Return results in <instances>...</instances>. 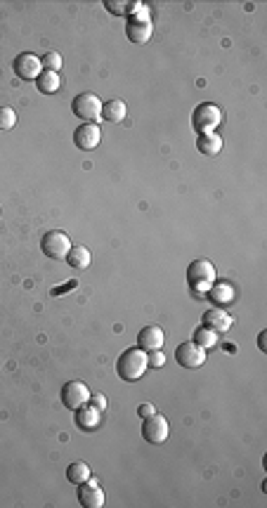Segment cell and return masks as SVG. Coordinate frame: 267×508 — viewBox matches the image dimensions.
Masks as SVG:
<instances>
[{
    "mask_svg": "<svg viewBox=\"0 0 267 508\" xmlns=\"http://www.w3.org/2000/svg\"><path fill=\"white\" fill-rule=\"evenodd\" d=\"M147 369H149L147 352L140 350V347H128V350L121 352L119 360H116V373L126 383L140 381L144 373H147Z\"/></svg>",
    "mask_w": 267,
    "mask_h": 508,
    "instance_id": "6da1fadb",
    "label": "cell"
},
{
    "mask_svg": "<svg viewBox=\"0 0 267 508\" xmlns=\"http://www.w3.org/2000/svg\"><path fill=\"white\" fill-rule=\"evenodd\" d=\"M128 14H130V19H128V26H126V36L130 43H135V45H142V43H147L152 38V19H149V10L144 8L142 3H130V8H128Z\"/></svg>",
    "mask_w": 267,
    "mask_h": 508,
    "instance_id": "7a4b0ae2",
    "label": "cell"
},
{
    "mask_svg": "<svg viewBox=\"0 0 267 508\" xmlns=\"http://www.w3.org/2000/svg\"><path fill=\"white\" fill-rule=\"evenodd\" d=\"M187 284H189L191 293H196L199 298H204L208 288L216 284V267L208 260H194L187 267Z\"/></svg>",
    "mask_w": 267,
    "mask_h": 508,
    "instance_id": "3957f363",
    "label": "cell"
},
{
    "mask_svg": "<svg viewBox=\"0 0 267 508\" xmlns=\"http://www.w3.org/2000/svg\"><path fill=\"white\" fill-rule=\"evenodd\" d=\"M222 123V111L218 109V104L213 102H201L196 104V109L191 111V128H194L199 135L204 132H216V128Z\"/></svg>",
    "mask_w": 267,
    "mask_h": 508,
    "instance_id": "277c9868",
    "label": "cell"
},
{
    "mask_svg": "<svg viewBox=\"0 0 267 508\" xmlns=\"http://www.w3.org/2000/svg\"><path fill=\"white\" fill-rule=\"evenodd\" d=\"M102 104L104 102L97 97L95 93H81L76 95L71 102V111L76 119H81L85 123H97L102 119Z\"/></svg>",
    "mask_w": 267,
    "mask_h": 508,
    "instance_id": "5b68a950",
    "label": "cell"
},
{
    "mask_svg": "<svg viewBox=\"0 0 267 508\" xmlns=\"http://www.w3.org/2000/svg\"><path fill=\"white\" fill-rule=\"evenodd\" d=\"M170 435V426H168V419L161 416L156 411V414L147 416V419H142V437L144 442H149V445H163L165 440H168Z\"/></svg>",
    "mask_w": 267,
    "mask_h": 508,
    "instance_id": "8992f818",
    "label": "cell"
},
{
    "mask_svg": "<svg viewBox=\"0 0 267 508\" xmlns=\"http://www.w3.org/2000/svg\"><path fill=\"white\" fill-rule=\"evenodd\" d=\"M40 251L52 260H64L69 251H71V242H69V237L64 232H60V229H52V232L43 234Z\"/></svg>",
    "mask_w": 267,
    "mask_h": 508,
    "instance_id": "52a82bcc",
    "label": "cell"
},
{
    "mask_svg": "<svg viewBox=\"0 0 267 508\" xmlns=\"http://www.w3.org/2000/svg\"><path fill=\"white\" fill-rule=\"evenodd\" d=\"M175 362L183 369H199L206 365V350L201 345H196L194 340L180 343L175 350Z\"/></svg>",
    "mask_w": 267,
    "mask_h": 508,
    "instance_id": "ba28073f",
    "label": "cell"
},
{
    "mask_svg": "<svg viewBox=\"0 0 267 508\" xmlns=\"http://www.w3.org/2000/svg\"><path fill=\"white\" fill-rule=\"evenodd\" d=\"M90 402V388L85 386L81 381H69L64 383L62 388V404L67 406V409L76 411L78 406L88 404Z\"/></svg>",
    "mask_w": 267,
    "mask_h": 508,
    "instance_id": "9c48e42d",
    "label": "cell"
},
{
    "mask_svg": "<svg viewBox=\"0 0 267 508\" xmlns=\"http://www.w3.org/2000/svg\"><path fill=\"white\" fill-rule=\"evenodd\" d=\"M102 142V132H100L97 123H81L73 132V144L83 152H93L97 149V144Z\"/></svg>",
    "mask_w": 267,
    "mask_h": 508,
    "instance_id": "30bf717a",
    "label": "cell"
},
{
    "mask_svg": "<svg viewBox=\"0 0 267 508\" xmlns=\"http://www.w3.org/2000/svg\"><path fill=\"white\" fill-rule=\"evenodd\" d=\"M78 504L83 508H102L104 506V489L100 487L97 480H85L83 485H78Z\"/></svg>",
    "mask_w": 267,
    "mask_h": 508,
    "instance_id": "8fae6325",
    "label": "cell"
},
{
    "mask_svg": "<svg viewBox=\"0 0 267 508\" xmlns=\"http://www.w3.org/2000/svg\"><path fill=\"white\" fill-rule=\"evenodd\" d=\"M12 67H14V73H17L21 81H36L43 71L40 60L36 55H31V52H21V55H17Z\"/></svg>",
    "mask_w": 267,
    "mask_h": 508,
    "instance_id": "7c38bea8",
    "label": "cell"
},
{
    "mask_svg": "<svg viewBox=\"0 0 267 508\" xmlns=\"http://www.w3.org/2000/svg\"><path fill=\"white\" fill-rule=\"evenodd\" d=\"M73 421H76V426L81 428V430L93 432V430H97L100 424H102V411L88 402L73 411Z\"/></svg>",
    "mask_w": 267,
    "mask_h": 508,
    "instance_id": "4fadbf2b",
    "label": "cell"
},
{
    "mask_svg": "<svg viewBox=\"0 0 267 508\" xmlns=\"http://www.w3.org/2000/svg\"><path fill=\"white\" fill-rule=\"evenodd\" d=\"M163 343H165V336L159 326H144L140 334H137V347L144 352L161 350Z\"/></svg>",
    "mask_w": 267,
    "mask_h": 508,
    "instance_id": "5bb4252c",
    "label": "cell"
},
{
    "mask_svg": "<svg viewBox=\"0 0 267 508\" xmlns=\"http://www.w3.org/2000/svg\"><path fill=\"white\" fill-rule=\"evenodd\" d=\"M232 322L234 319L229 317V312H225L222 308H211L208 312H204V326L216 331V334H225V331H229Z\"/></svg>",
    "mask_w": 267,
    "mask_h": 508,
    "instance_id": "9a60e30c",
    "label": "cell"
},
{
    "mask_svg": "<svg viewBox=\"0 0 267 508\" xmlns=\"http://www.w3.org/2000/svg\"><path fill=\"white\" fill-rule=\"evenodd\" d=\"M206 298L211 301L216 308H222V305H229L234 301V286L227 284V281H216L211 288H208Z\"/></svg>",
    "mask_w": 267,
    "mask_h": 508,
    "instance_id": "2e32d148",
    "label": "cell"
},
{
    "mask_svg": "<svg viewBox=\"0 0 267 508\" xmlns=\"http://www.w3.org/2000/svg\"><path fill=\"white\" fill-rule=\"evenodd\" d=\"M67 265L71 267V270L81 272V270H88L90 263H93V255H90V251L85 249V246H71V251L67 253Z\"/></svg>",
    "mask_w": 267,
    "mask_h": 508,
    "instance_id": "e0dca14e",
    "label": "cell"
},
{
    "mask_svg": "<svg viewBox=\"0 0 267 508\" xmlns=\"http://www.w3.org/2000/svg\"><path fill=\"white\" fill-rule=\"evenodd\" d=\"M196 149L204 157H218L222 152V137L216 132H204V135L196 137Z\"/></svg>",
    "mask_w": 267,
    "mask_h": 508,
    "instance_id": "ac0fdd59",
    "label": "cell"
},
{
    "mask_svg": "<svg viewBox=\"0 0 267 508\" xmlns=\"http://www.w3.org/2000/svg\"><path fill=\"white\" fill-rule=\"evenodd\" d=\"M126 114H128V109H126L124 100H109L102 104V119L106 123H124Z\"/></svg>",
    "mask_w": 267,
    "mask_h": 508,
    "instance_id": "d6986e66",
    "label": "cell"
},
{
    "mask_svg": "<svg viewBox=\"0 0 267 508\" xmlns=\"http://www.w3.org/2000/svg\"><path fill=\"white\" fill-rule=\"evenodd\" d=\"M36 88H38L43 95H55L57 90L62 88L60 73H55V71H40V76L36 78Z\"/></svg>",
    "mask_w": 267,
    "mask_h": 508,
    "instance_id": "ffe728a7",
    "label": "cell"
},
{
    "mask_svg": "<svg viewBox=\"0 0 267 508\" xmlns=\"http://www.w3.org/2000/svg\"><path fill=\"white\" fill-rule=\"evenodd\" d=\"M93 475H90V466L85 461H73V463H69V468H67V480L71 485H83L85 480H90Z\"/></svg>",
    "mask_w": 267,
    "mask_h": 508,
    "instance_id": "44dd1931",
    "label": "cell"
},
{
    "mask_svg": "<svg viewBox=\"0 0 267 508\" xmlns=\"http://www.w3.org/2000/svg\"><path fill=\"white\" fill-rule=\"evenodd\" d=\"M191 340H194L196 345L204 347V350H211V347L218 343V334L208 329V326H199V329L194 331V336H191Z\"/></svg>",
    "mask_w": 267,
    "mask_h": 508,
    "instance_id": "7402d4cb",
    "label": "cell"
},
{
    "mask_svg": "<svg viewBox=\"0 0 267 508\" xmlns=\"http://www.w3.org/2000/svg\"><path fill=\"white\" fill-rule=\"evenodd\" d=\"M40 67L43 71H60L62 69V55L60 52H45V55L40 57Z\"/></svg>",
    "mask_w": 267,
    "mask_h": 508,
    "instance_id": "603a6c76",
    "label": "cell"
},
{
    "mask_svg": "<svg viewBox=\"0 0 267 508\" xmlns=\"http://www.w3.org/2000/svg\"><path fill=\"white\" fill-rule=\"evenodd\" d=\"M17 126V111L12 106H0V130H10Z\"/></svg>",
    "mask_w": 267,
    "mask_h": 508,
    "instance_id": "cb8c5ba5",
    "label": "cell"
},
{
    "mask_svg": "<svg viewBox=\"0 0 267 508\" xmlns=\"http://www.w3.org/2000/svg\"><path fill=\"white\" fill-rule=\"evenodd\" d=\"M104 8L109 10L111 14L121 17V14H128V8H130V3H124V0H106Z\"/></svg>",
    "mask_w": 267,
    "mask_h": 508,
    "instance_id": "d4e9b609",
    "label": "cell"
},
{
    "mask_svg": "<svg viewBox=\"0 0 267 508\" xmlns=\"http://www.w3.org/2000/svg\"><path fill=\"white\" fill-rule=\"evenodd\" d=\"M147 360H149V367H154V369H161L165 365V355L161 350L147 352Z\"/></svg>",
    "mask_w": 267,
    "mask_h": 508,
    "instance_id": "484cf974",
    "label": "cell"
},
{
    "mask_svg": "<svg viewBox=\"0 0 267 508\" xmlns=\"http://www.w3.org/2000/svg\"><path fill=\"white\" fill-rule=\"evenodd\" d=\"M90 404L97 406L100 411H104V409H106V404H109V402H106V397H104L102 393H90Z\"/></svg>",
    "mask_w": 267,
    "mask_h": 508,
    "instance_id": "4316f807",
    "label": "cell"
},
{
    "mask_svg": "<svg viewBox=\"0 0 267 508\" xmlns=\"http://www.w3.org/2000/svg\"><path fill=\"white\" fill-rule=\"evenodd\" d=\"M152 414H156V406L154 404L144 402V404L137 406V416H140V419H147V416H152Z\"/></svg>",
    "mask_w": 267,
    "mask_h": 508,
    "instance_id": "83f0119b",
    "label": "cell"
},
{
    "mask_svg": "<svg viewBox=\"0 0 267 508\" xmlns=\"http://www.w3.org/2000/svg\"><path fill=\"white\" fill-rule=\"evenodd\" d=\"M258 345H260V352H267V350H265V331H263V334H260Z\"/></svg>",
    "mask_w": 267,
    "mask_h": 508,
    "instance_id": "f1b7e54d",
    "label": "cell"
}]
</instances>
